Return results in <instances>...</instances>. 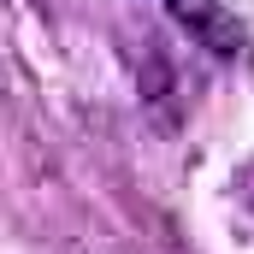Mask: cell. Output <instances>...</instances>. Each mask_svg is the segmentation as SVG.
I'll return each instance as SVG.
<instances>
[{"instance_id":"cell-1","label":"cell","mask_w":254,"mask_h":254,"mask_svg":"<svg viewBox=\"0 0 254 254\" xmlns=\"http://www.w3.org/2000/svg\"><path fill=\"white\" fill-rule=\"evenodd\" d=\"M172 12L190 24V30L213 48V54H237V30L219 18V6H213V0H172Z\"/></svg>"}]
</instances>
